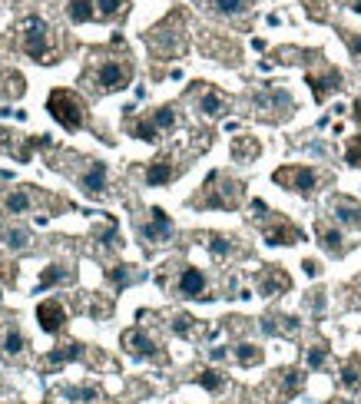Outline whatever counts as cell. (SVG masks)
<instances>
[{
  "instance_id": "d590c367",
  "label": "cell",
  "mask_w": 361,
  "mask_h": 404,
  "mask_svg": "<svg viewBox=\"0 0 361 404\" xmlns=\"http://www.w3.org/2000/svg\"><path fill=\"white\" fill-rule=\"evenodd\" d=\"M322 242H325V249H335V252H342V232L338 229H328V225H322Z\"/></svg>"
},
{
  "instance_id": "f1b7e54d",
  "label": "cell",
  "mask_w": 361,
  "mask_h": 404,
  "mask_svg": "<svg viewBox=\"0 0 361 404\" xmlns=\"http://www.w3.org/2000/svg\"><path fill=\"white\" fill-rule=\"evenodd\" d=\"M109 282L116 285V288H126V285L133 282H143V272H136L133 265H116V269H109Z\"/></svg>"
},
{
  "instance_id": "60d3db41",
  "label": "cell",
  "mask_w": 361,
  "mask_h": 404,
  "mask_svg": "<svg viewBox=\"0 0 361 404\" xmlns=\"http://www.w3.org/2000/svg\"><path fill=\"white\" fill-rule=\"evenodd\" d=\"M226 355H229V348H212V351H209V358H212V361H222Z\"/></svg>"
},
{
  "instance_id": "44dd1931",
  "label": "cell",
  "mask_w": 361,
  "mask_h": 404,
  "mask_svg": "<svg viewBox=\"0 0 361 404\" xmlns=\"http://www.w3.org/2000/svg\"><path fill=\"white\" fill-rule=\"evenodd\" d=\"M67 17L73 24H90V20H96V3L93 0H67Z\"/></svg>"
},
{
  "instance_id": "8fae6325",
  "label": "cell",
  "mask_w": 361,
  "mask_h": 404,
  "mask_svg": "<svg viewBox=\"0 0 361 404\" xmlns=\"http://www.w3.org/2000/svg\"><path fill=\"white\" fill-rule=\"evenodd\" d=\"M37 193L40 189H33V186H17L10 193L3 195V202H0V212H7V216H24V212H30L37 206Z\"/></svg>"
},
{
  "instance_id": "8992f818",
  "label": "cell",
  "mask_w": 361,
  "mask_h": 404,
  "mask_svg": "<svg viewBox=\"0 0 361 404\" xmlns=\"http://www.w3.org/2000/svg\"><path fill=\"white\" fill-rule=\"evenodd\" d=\"M123 348L139 361H163V351H159V344L152 342V335L146 328H130L123 331Z\"/></svg>"
},
{
  "instance_id": "836d02e7",
  "label": "cell",
  "mask_w": 361,
  "mask_h": 404,
  "mask_svg": "<svg viewBox=\"0 0 361 404\" xmlns=\"http://www.w3.org/2000/svg\"><path fill=\"white\" fill-rule=\"evenodd\" d=\"M301 388V374L299 371H285L282 374V398H292Z\"/></svg>"
},
{
  "instance_id": "3957f363",
  "label": "cell",
  "mask_w": 361,
  "mask_h": 404,
  "mask_svg": "<svg viewBox=\"0 0 361 404\" xmlns=\"http://www.w3.org/2000/svg\"><path fill=\"white\" fill-rule=\"evenodd\" d=\"M130 80H133V67H130L126 60L106 57V60H100L96 63V70H93V83H96V90H103V93L126 90Z\"/></svg>"
},
{
  "instance_id": "6da1fadb",
  "label": "cell",
  "mask_w": 361,
  "mask_h": 404,
  "mask_svg": "<svg viewBox=\"0 0 361 404\" xmlns=\"http://www.w3.org/2000/svg\"><path fill=\"white\" fill-rule=\"evenodd\" d=\"M242 202V182L226 179L222 173H212L206 186L199 189V195L193 199L196 209H236Z\"/></svg>"
},
{
  "instance_id": "f546056e",
  "label": "cell",
  "mask_w": 361,
  "mask_h": 404,
  "mask_svg": "<svg viewBox=\"0 0 361 404\" xmlns=\"http://www.w3.org/2000/svg\"><path fill=\"white\" fill-rule=\"evenodd\" d=\"M150 123L156 126V130H159V133L173 130V126H176V106L166 103V106H159V109H152V113H150Z\"/></svg>"
},
{
  "instance_id": "52a82bcc",
  "label": "cell",
  "mask_w": 361,
  "mask_h": 404,
  "mask_svg": "<svg viewBox=\"0 0 361 404\" xmlns=\"http://www.w3.org/2000/svg\"><path fill=\"white\" fill-rule=\"evenodd\" d=\"M76 182H80V189L90 195V199H106L109 195V169L100 159L87 163V169L76 176Z\"/></svg>"
},
{
  "instance_id": "ee69618b",
  "label": "cell",
  "mask_w": 361,
  "mask_h": 404,
  "mask_svg": "<svg viewBox=\"0 0 361 404\" xmlns=\"http://www.w3.org/2000/svg\"><path fill=\"white\" fill-rule=\"evenodd\" d=\"M328 404H351V401H328Z\"/></svg>"
},
{
  "instance_id": "5b68a950",
  "label": "cell",
  "mask_w": 361,
  "mask_h": 404,
  "mask_svg": "<svg viewBox=\"0 0 361 404\" xmlns=\"http://www.w3.org/2000/svg\"><path fill=\"white\" fill-rule=\"evenodd\" d=\"M272 179L279 182V186H285L288 193L308 195V193H315L318 173L312 169V166H285V169H279V173H275Z\"/></svg>"
},
{
  "instance_id": "4316f807",
  "label": "cell",
  "mask_w": 361,
  "mask_h": 404,
  "mask_svg": "<svg viewBox=\"0 0 361 404\" xmlns=\"http://www.w3.org/2000/svg\"><path fill=\"white\" fill-rule=\"evenodd\" d=\"M63 398L70 404H93L96 401V388L93 385H67L63 388Z\"/></svg>"
},
{
  "instance_id": "9a60e30c",
  "label": "cell",
  "mask_w": 361,
  "mask_h": 404,
  "mask_svg": "<svg viewBox=\"0 0 361 404\" xmlns=\"http://www.w3.org/2000/svg\"><path fill=\"white\" fill-rule=\"evenodd\" d=\"M199 113L206 116V120H219V116H226V96L215 90H202L199 96Z\"/></svg>"
},
{
  "instance_id": "1f68e13d",
  "label": "cell",
  "mask_w": 361,
  "mask_h": 404,
  "mask_svg": "<svg viewBox=\"0 0 361 404\" xmlns=\"http://www.w3.org/2000/svg\"><path fill=\"white\" fill-rule=\"evenodd\" d=\"M236 361L245 365V368H249V365H258V361H262V348L252 342H242L239 348H236Z\"/></svg>"
},
{
  "instance_id": "f6af8a7d",
  "label": "cell",
  "mask_w": 361,
  "mask_h": 404,
  "mask_svg": "<svg viewBox=\"0 0 361 404\" xmlns=\"http://www.w3.org/2000/svg\"><path fill=\"white\" fill-rule=\"evenodd\" d=\"M355 10H358V14H361V3H355Z\"/></svg>"
},
{
  "instance_id": "4dcf8cb0",
  "label": "cell",
  "mask_w": 361,
  "mask_h": 404,
  "mask_svg": "<svg viewBox=\"0 0 361 404\" xmlns=\"http://www.w3.org/2000/svg\"><path fill=\"white\" fill-rule=\"evenodd\" d=\"M232 156H236L239 163H245V159H256V156H258V143L252 139V136H239V139H232Z\"/></svg>"
},
{
  "instance_id": "ab89813d",
  "label": "cell",
  "mask_w": 361,
  "mask_h": 404,
  "mask_svg": "<svg viewBox=\"0 0 361 404\" xmlns=\"http://www.w3.org/2000/svg\"><path fill=\"white\" fill-rule=\"evenodd\" d=\"M342 381H345L348 388H358V385H361V368H355V361H351L345 371H342Z\"/></svg>"
},
{
  "instance_id": "f35d334b",
  "label": "cell",
  "mask_w": 361,
  "mask_h": 404,
  "mask_svg": "<svg viewBox=\"0 0 361 404\" xmlns=\"http://www.w3.org/2000/svg\"><path fill=\"white\" fill-rule=\"evenodd\" d=\"M342 33V40L348 44V50L355 53V57H361V33H355V30H338Z\"/></svg>"
},
{
  "instance_id": "7a4b0ae2",
  "label": "cell",
  "mask_w": 361,
  "mask_h": 404,
  "mask_svg": "<svg viewBox=\"0 0 361 404\" xmlns=\"http://www.w3.org/2000/svg\"><path fill=\"white\" fill-rule=\"evenodd\" d=\"M46 113L60 123L67 133L83 130V123H87V103L73 90H63V87H57V90L46 96Z\"/></svg>"
},
{
  "instance_id": "ba28073f",
  "label": "cell",
  "mask_w": 361,
  "mask_h": 404,
  "mask_svg": "<svg viewBox=\"0 0 361 404\" xmlns=\"http://www.w3.org/2000/svg\"><path fill=\"white\" fill-rule=\"evenodd\" d=\"M173 232H176V225H173V219H169L159 206H152L150 209V222L139 225V236H143V242H150V245L169 242L173 239Z\"/></svg>"
},
{
  "instance_id": "d6a6232c",
  "label": "cell",
  "mask_w": 361,
  "mask_h": 404,
  "mask_svg": "<svg viewBox=\"0 0 361 404\" xmlns=\"http://www.w3.org/2000/svg\"><path fill=\"white\" fill-rule=\"evenodd\" d=\"M169 328L176 331V335H179V338H193V335H196V322H193V318H189V315H176V318H173V325H169Z\"/></svg>"
},
{
  "instance_id": "9c48e42d",
  "label": "cell",
  "mask_w": 361,
  "mask_h": 404,
  "mask_svg": "<svg viewBox=\"0 0 361 404\" xmlns=\"http://www.w3.org/2000/svg\"><path fill=\"white\" fill-rule=\"evenodd\" d=\"M206 292H209L206 272L196 269V265H186L179 272V279H176V295L179 299H206Z\"/></svg>"
},
{
  "instance_id": "2e32d148",
  "label": "cell",
  "mask_w": 361,
  "mask_h": 404,
  "mask_svg": "<svg viewBox=\"0 0 361 404\" xmlns=\"http://www.w3.org/2000/svg\"><path fill=\"white\" fill-rule=\"evenodd\" d=\"M258 288H262V295L288 292V288H292V279L285 275V269H275V265H272V269L262 272V285H258Z\"/></svg>"
},
{
  "instance_id": "4fadbf2b",
  "label": "cell",
  "mask_w": 361,
  "mask_h": 404,
  "mask_svg": "<svg viewBox=\"0 0 361 404\" xmlns=\"http://www.w3.org/2000/svg\"><path fill=\"white\" fill-rule=\"evenodd\" d=\"M143 179H146V186H169V182L176 179V163H173V156H156V159L146 166Z\"/></svg>"
},
{
  "instance_id": "d6986e66",
  "label": "cell",
  "mask_w": 361,
  "mask_h": 404,
  "mask_svg": "<svg viewBox=\"0 0 361 404\" xmlns=\"http://www.w3.org/2000/svg\"><path fill=\"white\" fill-rule=\"evenodd\" d=\"M256 106L258 109H292V96H288L285 90H279V87H272V90H265V93H258L256 96Z\"/></svg>"
},
{
  "instance_id": "5bb4252c",
  "label": "cell",
  "mask_w": 361,
  "mask_h": 404,
  "mask_svg": "<svg viewBox=\"0 0 361 404\" xmlns=\"http://www.w3.org/2000/svg\"><path fill=\"white\" fill-rule=\"evenodd\" d=\"M80 358H83V344H76V342L57 344V348L46 355V368H63V365H70V361H80Z\"/></svg>"
},
{
  "instance_id": "d4e9b609",
  "label": "cell",
  "mask_w": 361,
  "mask_h": 404,
  "mask_svg": "<svg viewBox=\"0 0 361 404\" xmlns=\"http://www.w3.org/2000/svg\"><path fill=\"white\" fill-rule=\"evenodd\" d=\"M331 216L342 225H361V209L355 202H345V199H338V202L331 206Z\"/></svg>"
},
{
  "instance_id": "484cf974",
  "label": "cell",
  "mask_w": 361,
  "mask_h": 404,
  "mask_svg": "<svg viewBox=\"0 0 361 404\" xmlns=\"http://www.w3.org/2000/svg\"><path fill=\"white\" fill-rule=\"evenodd\" d=\"M196 385L199 388H206L209 394H219V391L226 388V374L215 371V368H202V371L196 374Z\"/></svg>"
},
{
  "instance_id": "e575fe53",
  "label": "cell",
  "mask_w": 361,
  "mask_h": 404,
  "mask_svg": "<svg viewBox=\"0 0 361 404\" xmlns=\"http://www.w3.org/2000/svg\"><path fill=\"white\" fill-rule=\"evenodd\" d=\"M209 252L212 255H232V239H226V236H209Z\"/></svg>"
},
{
  "instance_id": "277c9868",
  "label": "cell",
  "mask_w": 361,
  "mask_h": 404,
  "mask_svg": "<svg viewBox=\"0 0 361 404\" xmlns=\"http://www.w3.org/2000/svg\"><path fill=\"white\" fill-rule=\"evenodd\" d=\"M20 46L24 53L37 63H53L50 60V27H46L40 17H30L24 24V33H20Z\"/></svg>"
},
{
  "instance_id": "7402d4cb",
  "label": "cell",
  "mask_w": 361,
  "mask_h": 404,
  "mask_svg": "<svg viewBox=\"0 0 361 404\" xmlns=\"http://www.w3.org/2000/svg\"><path fill=\"white\" fill-rule=\"evenodd\" d=\"M209 7L212 14H222V17H239L252 7V0H202Z\"/></svg>"
},
{
  "instance_id": "ffe728a7",
  "label": "cell",
  "mask_w": 361,
  "mask_h": 404,
  "mask_svg": "<svg viewBox=\"0 0 361 404\" xmlns=\"http://www.w3.org/2000/svg\"><path fill=\"white\" fill-rule=\"evenodd\" d=\"M0 239H3V245L7 249H27L30 245V232L24 229V225H0Z\"/></svg>"
},
{
  "instance_id": "30bf717a",
  "label": "cell",
  "mask_w": 361,
  "mask_h": 404,
  "mask_svg": "<svg viewBox=\"0 0 361 404\" xmlns=\"http://www.w3.org/2000/svg\"><path fill=\"white\" fill-rule=\"evenodd\" d=\"M37 325L46 331V335H57V331H63V325H67V308H63L60 299H46L37 305Z\"/></svg>"
},
{
  "instance_id": "ac0fdd59",
  "label": "cell",
  "mask_w": 361,
  "mask_h": 404,
  "mask_svg": "<svg viewBox=\"0 0 361 404\" xmlns=\"http://www.w3.org/2000/svg\"><path fill=\"white\" fill-rule=\"evenodd\" d=\"M308 87L315 90V100H325L328 96V90H342V73L338 70H328L325 76H308Z\"/></svg>"
},
{
  "instance_id": "7bdbcfd3",
  "label": "cell",
  "mask_w": 361,
  "mask_h": 404,
  "mask_svg": "<svg viewBox=\"0 0 361 404\" xmlns=\"http://www.w3.org/2000/svg\"><path fill=\"white\" fill-rule=\"evenodd\" d=\"M355 120L361 123V103H355Z\"/></svg>"
},
{
  "instance_id": "83f0119b",
  "label": "cell",
  "mask_w": 361,
  "mask_h": 404,
  "mask_svg": "<svg viewBox=\"0 0 361 404\" xmlns=\"http://www.w3.org/2000/svg\"><path fill=\"white\" fill-rule=\"evenodd\" d=\"M96 3V20H120L126 14V0H93Z\"/></svg>"
},
{
  "instance_id": "8d00e7d4",
  "label": "cell",
  "mask_w": 361,
  "mask_h": 404,
  "mask_svg": "<svg viewBox=\"0 0 361 404\" xmlns=\"http://www.w3.org/2000/svg\"><path fill=\"white\" fill-rule=\"evenodd\" d=\"M345 163H348V166H361V136L348 143V150H345Z\"/></svg>"
},
{
  "instance_id": "74e56055",
  "label": "cell",
  "mask_w": 361,
  "mask_h": 404,
  "mask_svg": "<svg viewBox=\"0 0 361 404\" xmlns=\"http://www.w3.org/2000/svg\"><path fill=\"white\" fill-rule=\"evenodd\" d=\"M325 358H328V351H325L322 344H315V348L308 351V358H305V365H308V368H322V365H325Z\"/></svg>"
},
{
  "instance_id": "cb8c5ba5",
  "label": "cell",
  "mask_w": 361,
  "mask_h": 404,
  "mask_svg": "<svg viewBox=\"0 0 361 404\" xmlns=\"http://www.w3.org/2000/svg\"><path fill=\"white\" fill-rule=\"evenodd\" d=\"M126 133L136 136V139H143V143H156L159 139V130L150 123V116H139V120H130L126 123Z\"/></svg>"
},
{
  "instance_id": "e0dca14e",
  "label": "cell",
  "mask_w": 361,
  "mask_h": 404,
  "mask_svg": "<svg viewBox=\"0 0 361 404\" xmlns=\"http://www.w3.org/2000/svg\"><path fill=\"white\" fill-rule=\"evenodd\" d=\"M67 282H73V272H70V265L53 262V265H46V269H44V275H40L37 288H57V285H67Z\"/></svg>"
},
{
  "instance_id": "b9f144b4",
  "label": "cell",
  "mask_w": 361,
  "mask_h": 404,
  "mask_svg": "<svg viewBox=\"0 0 361 404\" xmlns=\"http://www.w3.org/2000/svg\"><path fill=\"white\" fill-rule=\"evenodd\" d=\"M318 269H322V265H318L315 258H305V272H308V275H318Z\"/></svg>"
},
{
  "instance_id": "603a6c76",
  "label": "cell",
  "mask_w": 361,
  "mask_h": 404,
  "mask_svg": "<svg viewBox=\"0 0 361 404\" xmlns=\"http://www.w3.org/2000/svg\"><path fill=\"white\" fill-rule=\"evenodd\" d=\"M0 348H3V355H7V358H20V355L27 351V338H24V331L17 328V325H10L7 335H3V344H0Z\"/></svg>"
},
{
  "instance_id": "7c38bea8",
  "label": "cell",
  "mask_w": 361,
  "mask_h": 404,
  "mask_svg": "<svg viewBox=\"0 0 361 404\" xmlns=\"http://www.w3.org/2000/svg\"><path fill=\"white\" fill-rule=\"evenodd\" d=\"M262 232H265V242L269 245H292V242L301 239L299 229L288 222V219H282V216H272V222L262 225Z\"/></svg>"
}]
</instances>
